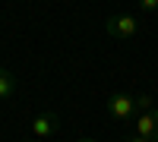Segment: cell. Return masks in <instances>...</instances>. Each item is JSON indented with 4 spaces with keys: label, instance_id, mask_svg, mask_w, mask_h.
I'll return each instance as SVG.
<instances>
[{
    "label": "cell",
    "instance_id": "6da1fadb",
    "mask_svg": "<svg viewBox=\"0 0 158 142\" xmlns=\"http://www.w3.org/2000/svg\"><path fill=\"white\" fill-rule=\"evenodd\" d=\"M104 32H108L111 38H133L139 32V19L133 16V13H117V16H108Z\"/></svg>",
    "mask_w": 158,
    "mask_h": 142
},
{
    "label": "cell",
    "instance_id": "7a4b0ae2",
    "mask_svg": "<svg viewBox=\"0 0 158 142\" xmlns=\"http://www.w3.org/2000/svg\"><path fill=\"white\" fill-rule=\"evenodd\" d=\"M57 130H60V117L54 111H41L32 120V136L35 139H51V136H57Z\"/></svg>",
    "mask_w": 158,
    "mask_h": 142
},
{
    "label": "cell",
    "instance_id": "3957f363",
    "mask_svg": "<svg viewBox=\"0 0 158 142\" xmlns=\"http://www.w3.org/2000/svg\"><path fill=\"white\" fill-rule=\"evenodd\" d=\"M108 114L114 120H130L136 114V108H133V95H123V92H114L111 98H108Z\"/></svg>",
    "mask_w": 158,
    "mask_h": 142
},
{
    "label": "cell",
    "instance_id": "277c9868",
    "mask_svg": "<svg viewBox=\"0 0 158 142\" xmlns=\"http://www.w3.org/2000/svg\"><path fill=\"white\" fill-rule=\"evenodd\" d=\"M136 133L152 139V142H158V108L149 111V114H142V117H136Z\"/></svg>",
    "mask_w": 158,
    "mask_h": 142
},
{
    "label": "cell",
    "instance_id": "5b68a950",
    "mask_svg": "<svg viewBox=\"0 0 158 142\" xmlns=\"http://www.w3.org/2000/svg\"><path fill=\"white\" fill-rule=\"evenodd\" d=\"M13 92H16V76L10 70H0V101L13 98Z\"/></svg>",
    "mask_w": 158,
    "mask_h": 142
},
{
    "label": "cell",
    "instance_id": "8992f818",
    "mask_svg": "<svg viewBox=\"0 0 158 142\" xmlns=\"http://www.w3.org/2000/svg\"><path fill=\"white\" fill-rule=\"evenodd\" d=\"M133 108H136V117H142V114L155 111V98L152 95H133Z\"/></svg>",
    "mask_w": 158,
    "mask_h": 142
},
{
    "label": "cell",
    "instance_id": "52a82bcc",
    "mask_svg": "<svg viewBox=\"0 0 158 142\" xmlns=\"http://www.w3.org/2000/svg\"><path fill=\"white\" fill-rule=\"evenodd\" d=\"M139 10H142V13H152V10H158V0H142V3H139Z\"/></svg>",
    "mask_w": 158,
    "mask_h": 142
},
{
    "label": "cell",
    "instance_id": "ba28073f",
    "mask_svg": "<svg viewBox=\"0 0 158 142\" xmlns=\"http://www.w3.org/2000/svg\"><path fill=\"white\" fill-rule=\"evenodd\" d=\"M127 142H152V139H146V136H139V133H133V136H130Z\"/></svg>",
    "mask_w": 158,
    "mask_h": 142
},
{
    "label": "cell",
    "instance_id": "9c48e42d",
    "mask_svg": "<svg viewBox=\"0 0 158 142\" xmlns=\"http://www.w3.org/2000/svg\"><path fill=\"white\" fill-rule=\"evenodd\" d=\"M76 142H95V139H76Z\"/></svg>",
    "mask_w": 158,
    "mask_h": 142
},
{
    "label": "cell",
    "instance_id": "30bf717a",
    "mask_svg": "<svg viewBox=\"0 0 158 142\" xmlns=\"http://www.w3.org/2000/svg\"><path fill=\"white\" fill-rule=\"evenodd\" d=\"M22 142H35V139H22Z\"/></svg>",
    "mask_w": 158,
    "mask_h": 142
}]
</instances>
